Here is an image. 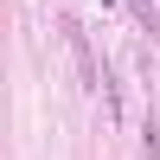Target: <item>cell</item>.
Wrapping results in <instances>:
<instances>
[{
    "label": "cell",
    "instance_id": "cell-1",
    "mask_svg": "<svg viewBox=\"0 0 160 160\" xmlns=\"http://www.w3.org/2000/svg\"><path fill=\"white\" fill-rule=\"evenodd\" d=\"M71 51H77V83H96V58H90V38L77 19H71Z\"/></svg>",
    "mask_w": 160,
    "mask_h": 160
},
{
    "label": "cell",
    "instance_id": "cell-2",
    "mask_svg": "<svg viewBox=\"0 0 160 160\" xmlns=\"http://www.w3.org/2000/svg\"><path fill=\"white\" fill-rule=\"evenodd\" d=\"M141 160H160V122L148 115V128H141Z\"/></svg>",
    "mask_w": 160,
    "mask_h": 160
},
{
    "label": "cell",
    "instance_id": "cell-3",
    "mask_svg": "<svg viewBox=\"0 0 160 160\" xmlns=\"http://www.w3.org/2000/svg\"><path fill=\"white\" fill-rule=\"evenodd\" d=\"M128 13H135V19H141V32H154V26H160V13L148 7V0H128Z\"/></svg>",
    "mask_w": 160,
    "mask_h": 160
}]
</instances>
